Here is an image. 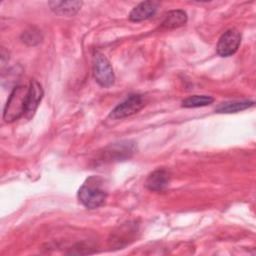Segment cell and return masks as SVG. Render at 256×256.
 <instances>
[{"instance_id":"14","label":"cell","mask_w":256,"mask_h":256,"mask_svg":"<svg viewBox=\"0 0 256 256\" xmlns=\"http://www.w3.org/2000/svg\"><path fill=\"white\" fill-rule=\"evenodd\" d=\"M214 99L211 96L207 95H193L187 97L182 101V106L185 108H197L210 105Z\"/></svg>"},{"instance_id":"9","label":"cell","mask_w":256,"mask_h":256,"mask_svg":"<svg viewBox=\"0 0 256 256\" xmlns=\"http://www.w3.org/2000/svg\"><path fill=\"white\" fill-rule=\"evenodd\" d=\"M158 7L155 1H144L136 5L129 14V19L133 22H140L152 17Z\"/></svg>"},{"instance_id":"8","label":"cell","mask_w":256,"mask_h":256,"mask_svg":"<svg viewBox=\"0 0 256 256\" xmlns=\"http://www.w3.org/2000/svg\"><path fill=\"white\" fill-rule=\"evenodd\" d=\"M42 97H43L42 86L36 80H32L30 83V86H29L26 111H25V115L27 118H30L33 116L39 103L41 102Z\"/></svg>"},{"instance_id":"3","label":"cell","mask_w":256,"mask_h":256,"mask_svg":"<svg viewBox=\"0 0 256 256\" xmlns=\"http://www.w3.org/2000/svg\"><path fill=\"white\" fill-rule=\"evenodd\" d=\"M93 75L96 82L102 87H110L115 81L113 68L109 60L100 52H95L92 59Z\"/></svg>"},{"instance_id":"1","label":"cell","mask_w":256,"mask_h":256,"mask_svg":"<svg viewBox=\"0 0 256 256\" xmlns=\"http://www.w3.org/2000/svg\"><path fill=\"white\" fill-rule=\"evenodd\" d=\"M107 190L104 181L97 176H91L82 184L78 191L79 201L88 209H96L104 204Z\"/></svg>"},{"instance_id":"6","label":"cell","mask_w":256,"mask_h":256,"mask_svg":"<svg viewBox=\"0 0 256 256\" xmlns=\"http://www.w3.org/2000/svg\"><path fill=\"white\" fill-rule=\"evenodd\" d=\"M138 232V226L134 222H127L121 225L116 231L111 233L108 240L109 246L112 248H123L130 242L134 241L135 235Z\"/></svg>"},{"instance_id":"7","label":"cell","mask_w":256,"mask_h":256,"mask_svg":"<svg viewBox=\"0 0 256 256\" xmlns=\"http://www.w3.org/2000/svg\"><path fill=\"white\" fill-rule=\"evenodd\" d=\"M241 43V33L231 28L225 31L220 37L217 44V53L221 57H228L233 55L239 48Z\"/></svg>"},{"instance_id":"13","label":"cell","mask_w":256,"mask_h":256,"mask_svg":"<svg viewBox=\"0 0 256 256\" xmlns=\"http://www.w3.org/2000/svg\"><path fill=\"white\" fill-rule=\"evenodd\" d=\"M254 102L249 100L244 101H232V102H225L221 103L217 108V113H236L245 109H248L249 107L253 106Z\"/></svg>"},{"instance_id":"12","label":"cell","mask_w":256,"mask_h":256,"mask_svg":"<svg viewBox=\"0 0 256 256\" xmlns=\"http://www.w3.org/2000/svg\"><path fill=\"white\" fill-rule=\"evenodd\" d=\"M187 14L183 10H171L167 12L161 22V26L166 29H174L185 25Z\"/></svg>"},{"instance_id":"10","label":"cell","mask_w":256,"mask_h":256,"mask_svg":"<svg viewBox=\"0 0 256 256\" xmlns=\"http://www.w3.org/2000/svg\"><path fill=\"white\" fill-rule=\"evenodd\" d=\"M170 181V174L165 169L153 171L146 179L145 186L151 191H162L167 187Z\"/></svg>"},{"instance_id":"4","label":"cell","mask_w":256,"mask_h":256,"mask_svg":"<svg viewBox=\"0 0 256 256\" xmlns=\"http://www.w3.org/2000/svg\"><path fill=\"white\" fill-rule=\"evenodd\" d=\"M136 150V145L132 141H120L117 143L110 144L105 147L100 155V159L104 162L106 161H122L129 159Z\"/></svg>"},{"instance_id":"15","label":"cell","mask_w":256,"mask_h":256,"mask_svg":"<svg viewBox=\"0 0 256 256\" xmlns=\"http://www.w3.org/2000/svg\"><path fill=\"white\" fill-rule=\"evenodd\" d=\"M21 37H22L23 42H25L28 45H36L42 39L40 31L35 28H30V29L24 31Z\"/></svg>"},{"instance_id":"2","label":"cell","mask_w":256,"mask_h":256,"mask_svg":"<svg viewBox=\"0 0 256 256\" xmlns=\"http://www.w3.org/2000/svg\"><path fill=\"white\" fill-rule=\"evenodd\" d=\"M28 92L27 86L18 85L13 88L3 111V119L6 122H13L25 114Z\"/></svg>"},{"instance_id":"5","label":"cell","mask_w":256,"mask_h":256,"mask_svg":"<svg viewBox=\"0 0 256 256\" xmlns=\"http://www.w3.org/2000/svg\"><path fill=\"white\" fill-rule=\"evenodd\" d=\"M145 105L144 97L141 94H131L123 102L117 105L110 113L112 119H122L131 116L141 110Z\"/></svg>"},{"instance_id":"11","label":"cell","mask_w":256,"mask_h":256,"mask_svg":"<svg viewBox=\"0 0 256 256\" xmlns=\"http://www.w3.org/2000/svg\"><path fill=\"white\" fill-rule=\"evenodd\" d=\"M48 5L58 15L73 16L80 10L82 1H49Z\"/></svg>"}]
</instances>
